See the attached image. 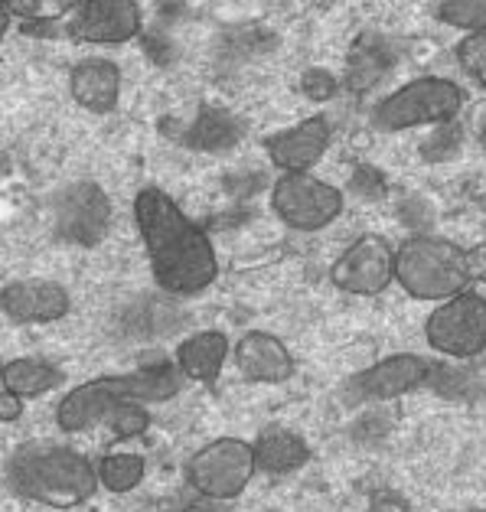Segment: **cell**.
Masks as SVG:
<instances>
[{"label":"cell","mask_w":486,"mask_h":512,"mask_svg":"<svg viewBox=\"0 0 486 512\" xmlns=\"http://www.w3.org/2000/svg\"><path fill=\"white\" fill-rule=\"evenodd\" d=\"M134 222L160 291L193 297L219 278V258L209 235L164 190L147 186L134 196Z\"/></svg>","instance_id":"cell-1"},{"label":"cell","mask_w":486,"mask_h":512,"mask_svg":"<svg viewBox=\"0 0 486 512\" xmlns=\"http://www.w3.org/2000/svg\"><path fill=\"white\" fill-rule=\"evenodd\" d=\"M7 483L23 499L62 509L92 499L98 486H102L98 467L89 457L72 451L66 444L49 441L23 444L7 464Z\"/></svg>","instance_id":"cell-2"},{"label":"cell","mask_w":486,"mask_h":512,"mask_svg":"<svg viewBox=\"0 0 486 512\" xmlns=\"http://www.w3.org/2000/svg\"><path fill=\"white\" fill-rule=\"evenodd\" d=\"M183 379L186 376L180 372V366L154 362V366L128 372V376H105L85 382L59 402L56 421L62 431L79 434L92 428V424L105 421V415L118 402H170L173 395H180Z\"/></svg>","instance_id":"cell-3"},{"label":"cell","mask_w":486,"mask_h":512,"mask_svg":"<svg viewBox=\"0 0 486 512\" xmlns=\"http://www.w3.org/2000/svg\"><path fill=\"white\" fill-rule=\"evenodd\" d=\"M473 278L470 255L447 239L418 235L395 252V281L418 301H451Z\"/></svg>","instance_id":"cell-4"},{"label":"cell","mask_w":486,"mask_h":512,"mask_svg":"<svg viewBox=\"0 0 486 512\" xmlns=\"http://www.w3.org/2000/svg\"><path fill=\"white\" fill-rule=\"evenodd\" d=\"M460 108H464V92L451 79L425 76L382 98L376 108V124L382 131H408L421 128V124L434 128V124L454 121Z\"/></svg>","instance_id":"cell-5"},{"label":"cell","mask_w":486,"mask_h":512,"mask_svg":"<svg viewBox=\"0 0 486 512\" xmlns=\"http://www.w3.org/2000/svg\"><path fill=\"white\" fill-rule=\"evenodd\" d=\"M252 473H258L255 447L239 441V437H219V441L199 447L186 464V480H190L193 493L219 499V503L239 496L252 480Z\"/></svg>","instance_id":"cell-6"},{"label":"cell","mask_w":486,"mask_h":512,"mask_svg":"<svg viewBox=\"0 0 486 512\" xmlns=\"http://www.w3.org/2000/svg\"><path fill=\"white\" fill-rule=\"evenodd\" d=\"M271 206L284 226L297 232L327 229L343 212V193L310 173H284L271 190Z\"/></svg>","instance_id":"cell-7"},{"label":"cell","mask_w":486,"mask_h":512,"mask_svg":"<svg viewBox=\"0 0 486 512\" xmlns=\"http://www.w3.org/2000/svg\"><path fill=\"white\" fill-rule=\"evenodd\" d=\"M425 336L431 349L451 356V359H470L486 349V297L464 291L441 301L425 323Z\"/></svg>","instance_id":"cell-8"},{"label":"cell","mask_w":486,"mask_h":512,"mask_svg":"<svg viewBox=\"0 0 486 512\" xmlns=\"http://www.w3.org/2000/svg\"><path fill=\"white\" fill-rule=\"evenodd\" d=\"M330 278L346 294H382L395 281V248L382 235H363V239H356L336 258Z\"/></svg>","instance_id":"cell-9"},{"label":"cell","mask_w":486,"mask_h":512,"mask_svg":"<svg viewBox=\"0 0 486 512\" xmlns=\"http://www.w3.org/2000/svg\"><path fill=\"white\" fill-rule=\"evenodd\" d=\"M111 229V199L102 186L76 183L56 199V232L62 242L92 248Z\"/></svg>","instance_id":"cell-10"},{"label":"cell","mask_w":486,"mask_h":512,"mask_svg":"<svg viewBox=\"0 0 486 512\" xmlns=\"http://www.w3.org/2000/svg\"><path fill=\"white\" fill-rule=\"evenodd\" d=\"M141 33V4L137 0H82L69 20V36L76 43L118 46Z\"/></svg>","instance_id":"cell-11"},{"label":"cell","mask_w":486,"mask_h":512,"mask_svg":"<svg viewBox=\"0 0 486 512\" xmlns=\"http://www.w3.org/2000/svg\"><path fill=\"white\" fill-rule=\"evenodd\" d=\"M69 291L56 281H10L0 291L4 317L14 323H53L69 314Z\"/></svg>","instance_id":"cell-12"},{"label":"cell","mask_w":486,"mask_h":512,"mask_svg":"<svg viewBox=\"0 0 486 512\" xmlns=\"http://www.w3.org/2000/svg\"><path fill=\"white\" fill-rule=\"evenodd\" d=\"M431 362L421 359L415 353H398V356H389L376 362L372 369L359 372L353 379V392L363 395V398H398V395H408L421 389V385L431 382Z\"/></svg>","instance_id":"cell-13"},{"label":"cell","mask_w":486,"mask_h":512,"mask_svg":"<svg viewBox=\"0 0 486 512\" xmlns=\"http://www.w3.org/2000/svg\"><path fill=\"white\" fill-rule=\"evenodd\" d=\"M327 147H330V124L320 115L265 141L268 160L284 173H307L314 164H320Z\"/></svg>","instance_id":"cell-14"},{"label":"cell","mask_w":486,"mask_h":512,"mask_svg":"<svg viewBox=\"0 0 486 512\" xmlns=\"http://www.w3.org/2000/svg\"><path fill=\"white\" fill-rule=\"evenodd\" d=\"M235 366L248 382H284L294 376V356L288 353L278 336H271L265 330L245 333L235 343Z\"/></svg>","instance_id":"cell-15"},{"label":"cell","mask_w":486,"mask_h":512,"mask_svg":"<svg viewBox=\"0 0 486 512\" xmlns=\"http://www.w3.org/2000/svg\"><path fill=\"white\" fill-rule=\"evenodd\" d=\"M69 92L85 111L105 115V111L118 105L121 72L115 62H108V59H82L76 62V69H72V76H69Z\"/></svg>","instance_id":"cell-16"},{"label":"cell","mask_w":486,"mask_h":512,"mask_svg":"<svg viewBox=\"0 0 486 512\" xmlns=\"http://www.w3.org/2000/svg\"><path fill=\"white\" fill-rule=\"evenodd\" d=\"M255 447V467L258 473H268V477H284V473L301 470L310 460V447L301 434L284 431V428H271L252 444Z\"/></svg>","instance_id":"cell-17"},{"label":"cell","mask_w":486,"mask_h":512,"mask_svg":"<svg viewBox=\"0 0 486 512\" xmlns=\"http://www.w3.org/2000/svg\"><path fill=\"white\" fill-rule=\"evenodd\" d=\"M226 359H229V340H226V333H216V330L196 333L186 343H180V349H177V366L183 376L193 382L219 379Z\"/></svg>","instance_id":"cell-18"},{"label":"cell","mask_w":486,"mask_h":512,"mask_svg":"<svg viewBox=\"0 0 486 512\" xmlns=\"http://www.w3.org/2000/svg\"><path fill=\"white\" fill-rule=\"evenodd\" d=\"M392 69V49L382 36H363L350 49V69H346V85L353 92H366L379 85L385 72Z\"/></svg>","instance_id":"cell-19"},{"label":"cell","mask_w":486,"mask_h":512,"mask_svg":"<svg viewBox=\"0 0 486 512\" xmlns=\"http://www.w3.org/2000/svg\"><path fill=\"white\" fill-rule=\"evenodd\" d=\"M62 382V372L46 359H10L0 372L4 392H14L20 398H36L43 392H53Z\"/></svg>","instance_id":"cell-20"},{"label":"cell","mask_w":486,"mask_h":512,"mask_svg":"<svg viewBox=\"0 0 486 512\" xmlns=\"http://www.w3.org/2000/svg\"><path fill=\"white\" fill-rule=\"evenodd\" d=\"M239 137H242V124L222 108H203L193 118L190 131H186V141L199 147V151H229Z\"/></svg>","instance_id":"cell-21"},{"label":"cell","mask_w":486,"mask_h":512,"mask_svg":"<svg viewBox=\"0 0 486 512\" xmlns=\"http://www.w3.org/2000/svg\"><path fill=\"white\" fill-rule=\"evenodd\" d=\"M144 457L141 454H108L98 464V480L108 493H128L144 480Z\"/></svg>","instance_id":"cell-22"},{"label":"cell","mask_w":486,"mask_h":512,"mask_svg":"<svg viewBox=\"0 0 486 512\" xmlns=\"http://www.w3.org/2000/svg\"><path fill=\"white\" fill-rule=\"evenodd\" d=\"M4 14H14L30 23H53L69 14H76L82 0H0Z\"/></svg>","instance_id":"cell-23"},{"label":"cell","mask_w":486,"mask_h":512,"mask_svg":"<svg viewBox=\"0 0 486 512\" xmlns=\"http://www.w3.org/2000/svg\"><path fill=\"white\" fill-rule=\"evenodd\" d=\"M434 17L454 30H486V0H438Z\"/></svg>","instance_id":"cell-24"},{"label":"cell","mask_w":486,"mask_h":512,"mask_svg":"<svg viewBox=\"0 0 486 512\" xmlns=\"http://www.w3.org/2000/svg\"><path fill=\"white\" fill-rule=\"evenodd\" d=\"M460 141H464V131H460L457 121L434 124L431 134L425 137V141H421V157H425L428 164H444V160L457 157Z\"/></svg>","instance_id":"cell-25"},{"label":"cell","mask_w":486,"mask_h":512,"mask_svg":"<svg viewBox=\"0 0 486 512\" xmlns=\"http://www.w3.org/2000/svg\"><path fill=\"white\" fill-rule=\"evenodd\" d=\"M105 424L111 428V434L124 441V437H137L151 428V415H147L144 402H118L105 415Z\"/></svg>","instance_id":"cell-26"},{"label":"cell","mask_w":486,"mask_h":512,"mask_svg":"<svg viewBox=\"0 0 486 512\" xmlns=\"http://www.w3.org/2000/svg\"><path fill=\"white\" fill-rule=\"evenodd\" d=\"M457 59H460V66L467 69V76L486 89V30H477V33H470L467 40H460Z\"/></svg>","instance_id":"cell-27"},{"label":"cell","mask_w":486,"mask_h":512,"mask_svg":"<svg viewBox=\"0 0 486 512\" xmlns=\"http://www.w3.org/2000/svg\"><path fill=\"white\" fill-rule=\"evenodd\" d=\"M301 92L307 98H314V102H327V98H333V92H336V79L327 69H307L301 79Z\"/></svg>","instance_id":"cell-28"},{"label":"cell","mask_w":486,"mask_h":512,"mask_svg":"<svg viewBox=\"0 0 486 512\" xmlns=\"http://www.w3.org/2000/svg\"><path fill=\"white\" fill-rule=\"evenodd\" d=\"M369 512H411L408 499L395 490H379L372 493V503H369Z\"/></svg>","instance_id":"cell-29"},{"label":"cell","mask_w":486,"mask_h":512,"mask_svg":"<svg viewBox=\"0 0 486 512\" xmlns=\"http://www.w3.org/2000/svg\"><path fill=\"white\" fill-rule=\"evenodd\" d=\"M20 411H23L20 395H14V392H4V395H0V418H4L7 424H14V421L20 418Z\"/></svg>","instance_id":"cell-30"},{"label":"cell","mask_w":486,"mask_h":512,"mask_svg":"<svg viewBox=\"0 0 486 512\" xmlns=\"http://www.w3.org/2000/svg\"><path fill=\"white\" fill-rule=\"evenodd\" d=\"M366 183V193L372 196V193H382V180H379V173L372 170V167H359V173H356V180H353V186H363Z\"/></svg>","instance_id":"cell-31"},{"label":"cell","mask_w":486,"mask_h":512,"mask_svg":"<svg viewBox=\"0 0 486 512\" xmlns=\"http://www.w3.org/2000/svg\"><path fill=\"white\" fill-rule=\"evenodd\" d=\"M480 144H483V151H486V124H483V131H480Z\"/></svg>","instance_id":"cell-32"},{"label":"cell","mask_w":486,"mask_h":512,"mask_svg":"<svg viewBox=\"0 0 486 512\" xmlns=\"http://www.w3.org/2000/svg\"><path fill=\"white\" fill-rule=\"evenodd\" d=\"M464 512H486V509H464Z\"/></svg>","instance_id":"cell-33"}]
</instances>
